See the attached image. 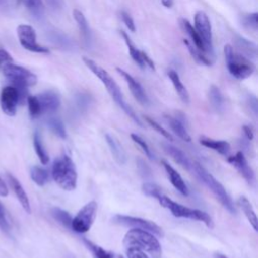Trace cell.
<instances>
[{"mask_svg": "<svg viewBox=\"0 0 258 258\" xmlns=\"http://www.w3.org/2000/svg\"><path fill=\"white\" fill-rule=\"evenodd\" d=\"M83 60L85 62V64L92 71V73L98 77L101 82L104 84V86L106 87L107 91L109 92V94L111 95L112 99L116 102V104L124 111V113L131 118L138 126L142 127V122L140 121V119L137 117V115L135 114V112L133 111V109L125 102L122 92L119 88V86L117 85V83L115 82V80L109 75V73L107 71H105L103 68H101L97 62H95L93 59L89 58V57H83Z\"/></svg>", "mask_w": 258, "mask_h": 258, "instance_id": "obj_1", "label": "cell"}, {"mask_svg": "<svg viewBox=\"0 0 258 258\" xmlns=\"http://www.w3.org/2000/svg\"><path fill=\"white\" fill-rule=\"evenodd\" d=\"M123 245L126 248H137L147 252L153 258L161 257V246L154 235L141 229L129 230L123 239Z\"/></svg>", "mask_w": 258, "mask_h": 258, "instance_id": "obj_2", "label": "cell"}, {"mask_svg": "<svg viewBox=\"0 0 258 258\" xmlns=\"http://www.w3.org/2000/svg\"><path fill=\"white\" fill-rule=\"evenodd\" d=\"M192 172L199 177V179L210 189V191L215 196V198L219 201V203L230 213L236 214V208L226 191L225 187L200 163H192Z\"/></svg>", "mask_w": 258, "mask_h": 258, "instance_id": "obj_3", "label": "cell"}, {"mask_svg": "<svg viewBox=\"0 0 258 258\" xmlns=\"http://www.w3.org/2000/svg\"><path fill=\"white\" fill-rule=\"evenodd\" d=\"M52 177L64 190H73L77 186L78 174L75 163L67 154L56 157L52 164Z\"/></svg>", "mask_w": 258, "mask_h": 258, "instance_id": "obj_4", "label": "cell"}, {"mask_svg": "<svg viewBox=\"0 0 258 258\" xmlns=\"http://www.w3.org/2000/svg\"><path fill=\"white\" fill-rule=\"evenodd\" d=\"M156 200H158L159 204L168 209L172 215L174 217L177 218H187V219H191V220H197V221H201L203 222L208 228H213L214 227V223L212 218L210 217V215H208L206 212L201 211V210H197V209H190L187 208L185 206H182L172 200H170L169 198H167L166 196H164L163 194L159 195Z\"/></svg>", "mask_w": 258, "mask_h": 258, "instance_id": "obj_5", "label": "cell"}, {"mask_svg": "<svg viewBox=\"0 0 258 258\" xmlns=\"http://www.w3.org/2000/svg\"><path fill=\"white\" fill-rule=\"evenodd\" d=\"M224 54L227 68L234 78L238 80H244L249 78L254 73V63L248 57L239 53H235L231 44H226L224 46Z\"/></svg>", "mask_w": 258, "mask_h": 258, "instance_id": "obj_6", "label": "cell"}, {"mask_svg": "<svg viewBox=\"0 0 258 258\" xmlns=\"http://www.w3.org/2000/svg\"><path fill=\"white\" fill-rule=\"evenodd\" d=\"M2 70L4 76L15 88H28L35 85L37 82V78L34 74L23 67L14 64L13 62L5 64L2 67Z\"/></svg>", "mask_w": 258, "mask_h": 258, "instance_id": "obj_7", "label": "cell"}, {"mask_svg": "<svg viewBox=\"0 0 258 258\" xmlns=\"http://www.w3.org/2000/svg\"><path fill=\"white\" fill-rule=\"evenodd\" d=\"M112 223L116 224V225L123 226V227H130L133 229L145 230V231H148V232L155 234L159 237H163V235H164L162 229L157 224H155L152 221L145 220L142 218L118 214L112 218Z\"/></svg>", "mask_w": 258, "mask_h": 258, "instance_id": "obj_8", "label": "cell"}, {"mask_svg": "<svg viewBox=\"0 0 258 258\" xmlns=\"http://www.w3.org/2000/svg\"><path fill=\"white\" fill-rule=\"evenodd\" d=\"M97 213V203L95 201H91L87 203L72 219L71 229H73L77 233H86L88 232L96 218Z\"/></svg>", "mask_w": 258, "mask_h": 258, "instance_id": "obj_9", "label": "cell"}, {"mask_svg": "<svg viewBox=\"0 0 258 258\" xmlns=\"http://www.w3.org/2000/svg\"><path fill=\"white\" fill-rule=\"evenodd\" d=\"M17 35H18L19 42L23 48H25L29 51L38 52V53L49 52L48 48L41 46L36 42V34H35V30L33 29L32 26H30L28 24L18 25Z\"/></svg>", "mask_w": 258, "mask_h": 258, "instance_id": "obj_10", "label": "cell"}, {"mask_svg": "<svg viewBox=\"0 0 258 258\" xmlns=\"http://www.w3.org/2000/svg\"><path fill=\"white\" fill-rule=\"evenodd\" d=\"M195 29L204 41L208 54H213L212 26L206 12L200 10L195 14Z\"/></svg>", "mask_w": 258, "mask_h": 258, "instance_id": "obj_11", "label": "cell"}, {"mask_svg": "<svg viewBox=\"0 0 258 258\" xmlns=\"http://www.w3.org/2000/svg\"><path fill=\"white\" fill-rule=\"evenodd\" d=\"M19 103L18 92L13 86H6L2 89L0 94V105L2 111L8 116L16 114V108Z\"/></svg>", "mask_w": 258, "mask_h": 258, "instance_id": "obj_12", "label": "cell"}, {"mask_svg": "<svg viewBox=\"0 0 258 258\" xmlns=\"http://www.w3.org/2000/svg\"><path fill=\"white\" fill-rule=\"evenodd\" d=\"M228 162L231 163L239 171V173L245 178V180L250 185H254L255 173H254L252 167L248 164V161H247L243 151H239L234 156H230L228 158Z\"/></svg>", "mask_w": 258, "mask_h": 258, "instance_id": "obj_13", "label": "cell"}, {"mask_svg": "<svg viewBox=\"0 0 258 258\" xmlns=\"http://www.w3.org/2000/svg\"><path fill=\"white\" fill-rule=\"evenodd\" d=\"M41 110V115L44 113L55 112L60 105V98L57 93L53 91H45L36 96Z\"/></svg>", "mask_w": 258, "mask_h": 258, "instance_id": "obj_14", "label": "cell"}, {"mask_svg": "<svg viewBox=\"0 0 258 258\" xmlns=\"http://www.w3.org/2000/svg\"><path fill=\"white\" fill-rule=\"evenodd\" d=\"M116 71L124 78V80L126 81L132 95L134 96V98L143 106H146L148 104V98L142 88V86L127 72H125L124 70H122L121 68H117Z\"/></svg>", "mask_w": 258, "mask_h": 258, "instance_id": "obj_15", "label": "cell"}, {"mask_svg": "<svg viewBox=\"0 0 258 258\" xmlns=\"http://www.w3.org/2000/svg\"><path fill=\"white\" fill-rule=\"evenodd\" d=\"M7 179L9 181V184L10 186L12 187L17 200L19 201L20 205L22 206L23 210L27 213V214H30L31 213V208H30V203H29V200H28V197L23 188V186L21 185V183L19 182V180L12 174L10 173H7Z\"/></svg>", "mask_w": 258, "mask_h": 258, "instance_id": "obj_16", "label": "cell"}, {"mask_svg": "<svg viewBox=\"0 0 258 258\" xmlns=\"http://www.w3.org/2000/svg\"><path fill=\"white\" fill-rule=\"evenodd\" d=\"M162 147L164 151L171 156V158L178 163L184 169L192 172V162L188 159V157L184 154L183 151L178 149L177 147L169 144V143H162Z\"/></svg>", "mask_w": 258, "mask_h": 258, "instance_id": "obj_17", "label": "cell"}, {"mask_svg": "<svg viewBox=\"0 0 258 258\" xmlns=\"http://www.w3.org/2000/svg\"><path fill=\"white\" fill-rule=\"evenodd\" d=\"M165 172L167 174V177L169 179V181L171 182V184L183 196H187L188 195V188L185 184V182L183 181L182 177L180 176V174L165 160L161 161Z\"/></svg>", "mask_w": 258, "mask_h": 258, "instance_id": "obj_18", "label": "cell"}, {"mask_svg": "<svg viewBox=\"0 0 258 258\" xmlns=\"http://www.w3.org/2000/svg\"><path fill=\"white\" fill-rule=\"evenodd\" d=\"M105 138L107 141V144L112 152V155L114 156L115 160L119 163V164H123L126 161V153L123 149V147L121 146V144L119 143V141L111 134L106 133L105 134Z\"/></svg>", "mask_w": 258, "mask_h": 258, "instance_id": "obj_19", "label": "cell"}, {"mask_svg": "<svg viewBox=\"0 0 258 258\" xmlns=\"http://www.w3.org/2000/svg\"><path fill=\"white\" fill-rule=\"evenodd\" d=\"M165 120H166L168 126L170 127V129L172 130V132L176 136H178L183 141L190 142L191 138H190L189 134L187 133V131L184 127V123L182 121H180L177 117H172V116H165Z\"/></svg>", "mask_w": 258, "mask_h": 258, "instance_id": "obj_20", "label": "cell"}, {"mask_svg": "<svg viewBox=\"0 0 258 258\" xmlns=\"http://www.w3.org/2000/svg\"><path fill=\"white\" fill-rule=\"evenodd\" d=\"M237 204L238 206L240 207V209L242 210V212L244 213V215L246 216L247 220L249 221V223L251 224V226L253 227V229L255 231L258 230V222H257V216L255 214V211L251 205V203L249 202V200L242 196L238 199L237 201Z\"/></svg>", "mask_w": 258, "mask_h": 258, "instance_id": "obj_21", "label": "cell"}, {"mask_svg": "<svg viewBox=\"0 0 258 258\" xmlns=\"http://www.w3.org/2000/svg\"><path fill=\"white\" fill-rule=\"evenodd\" d=\"M167 76H168L169 80L171 81V83H172L177 95L181 99V101L185 104H188L189 103V94H188L186 88L184 87V85L182 84V82L180 81L178 74L175 71L170 70L167 72Z\"/></svg>", "mask_w": 258, "mask_h": 258, "instance_id": "obj_22", "label": "cell"}, {"mask_svg": "<svg viewBox=\"0 0 258 258\" xmlns=\"http://www.w3.org/2000/svg\"><path fill=\"white\" fill-rule=\"evenodd\" d=\"M200 143L203 146L211 148L223 155H227L230 151V144L225 140H216L208 137H201Z\"/></svg>", "mask_w": 258, "mask_h": 258, "instance_id": "obj_23", "label": "cell"}, {"mask_svg": "<svg viewBox=\"0 0 258 258\" xmlns=\"http://www.w3.org/2000/svg\"><path fill=\"white\" fill-rule=\"evenodd\" d=\"M180 21H181V26L183 27V29L185 30V32L189 35L190 39L192 40V42H194V44H195V47H197L200 51H202V52L206 53L207 55H209V54L207 53V49H206V46H205V44H204V41H203V39L201 38L200 34H199V33L197 32V30L195 29V27L188 22V20H186V19H184V18H182Z\"/></svg>", "mask_w": 258, "mask_h": 258, "instance_id": "obj_24", "label": "cell"}, {"mask_svg": "<svg viewBox=\"0 0 258 258\" xmlns=\"http://www.w3.org/2000/svg\"><path fill=\"white\" fill-rule=\"evenodd\" d=\"M235 41H236L238 48L242 51V53H244L246 55V57L255 58L257 56V45L254 42H252L240 35H236Z\"/></svg>", "mask_w": 258, "mask_h": 258, "instance_id": "obj_25", "label": "cell"}, {"mask_svg": "<svg viewBox=\"0 0 258 258\" xmlns=\"http://www.w3.org/2000/svg\"><path fill=\"white\" fill-rule=\"evenodd\" d=\"M209 100L212 105V107L217 111V112H222L224 110V97L220 91V89L212 85L209 90Z\"/></svg>", "mask_w": 258, "mask_h": 258, "instance_id": "obj_26", "label": "cell"}, {"mask_svg": "<svg viewBox=\"0 0 258 258\" xmlns=\"http://www.w3.org/2000/svg\"><path fill=\"white\" fill-rule=\"evenodd\" d=\"M120 33H121L122 37H123L124 40H125V43H126V45H127V47H128V50H129V53H130L131 57L133 58V60H134L141 69H144V68H145V64H144V62H143V60H142V58H141V51H140L138 48H136V46H135V45L133 44V42L131 41L129 35H128L125 31L121 30Z\"/></svg>", "mask_w": 258, "mask_h": 258, "instance_id": "obj_27", "label": "cell"}, {"mask_svg": "<svg viewBox=\"0 0 258 258\" xmlns=\"http://www.w3.org/2000/svg\"><path fill=\"white\" fill-rule=\"evenodd\" d=\"M183 43L186 45V47H187L189 53L191 54L192 58H194L197 62H199V63H201V64H205V66H211V64L213 63V61L211 60V58L209 57V55H207L206 53L200 51L197 47H194V46L189 43V41H188L187 39H183Z\"/></svg>", "mask_w": 258, "mask_h": 258, "instance_id": "obj_28", "label": "cell"}, {"mask_svg": "<svg viewBox=\"0 0 258 258\" xmlns=\"http://www.w3.org/2000/svg\"><path fill=\"white\" fill-rule=\"evenodd\" d=\"M73 16H74L76 22L78 23V26H79V29H80L82 35L84 36V38L86 40H88L90 37V29H89V24H88V21H87L85 15L79 9H74Z\"/></svg>", "mask_w": 258, "mask_h": 258, "instance_id": "obj_29", "label": "cell"}, {"mask_svg": "<svg viewBox=\"0 0 258 258\" xmlns=\"http://www.w3.org/2000/svg\"><path fill=\"white\" fill-rule=\"evenodd\" d=\"M31 179L39 186L44 185L48 181V171L40 166H32L30 168Z\"/></svg>", "mask_w": 258, "mask_h": 258, "instance_id": "obj_30", "label": "cell"}, {"mask_svg": "<svg viewBox=\"0 0 258 258\" xmlns=\"http://www.w3.org/2000/svg\"><path fill=\"white\" fill-rule=\"evenodd\" d=\"M50 214L53 217V219L57 223H59L61 226L66 227V228H71V223H72L73 218L67 211H64L60 208L54 207L50 210Z\"/></svg>", "mask_w": 258, "mask_h": 258, "instance_id": "obj_31", "label": "cell"}, {"mask_svg": "<svg viewBox=\"0 0 258 258\" xmlns=\"http://www.w3.org/2000/svg\"><path fill=\"white\" fill-rule=\"evenodd\" d=\"M33 146H34V150H35L40 162L42 164H46L49 160V156L46 153V150L44 149L41 137L38 132H35L33 135Z\"/></svg>", "mask_w": 258, "mask_h": 258, "instance_id": "obj_32", "label": "cell"}, {"mask_svg": "<svg viewBox=\"0 0 258 258\" xmlns=\"http://www.w3.org/2000/svg\"><path fill=\"white\" fill-rule=\"evenodd\" d=\"M47 126L58 137H60V138H66L67 137V133H66L63 123L61 122V120L59 118L50 117L47 120Z\"/></svg>", "mask_w": 258, "mask_h": 258, "instance_id": "obj_33", "label": "cell"}, {"mask_svg": "<svg viewBox=\"0 0 258 258\" xmlns=\"http://www.w3.org/2000/svg\"><path fill=\"white\" fill-rule=\"evenodd\" d=\"M84 243L91 250V252L93 253L95 258H113V254L111 252L106 251L105 249H103L102 247L92 243L91 241L84 239Z\"/></svg>", "mask_w": 258, "mask_h": 258, "instance_id": "obj_34", "label": "cell"}, {"mask_svg": "<svg viewBox=\"0 0 258 258\" xmlns=\"http://www.w3.org/2000/svg\"><path fill=\"white\" fill-rule=\"evenodd\" d=\"M21 2L34 15H40L43 11L42 0H21Z\"/></svg>", "mask_w": 258, "mask_h": 258, "instance_id": "obj_35", "label": "cell"}, {"mask_svg": "<svg viewBox=\"0 0 258 258\" xmlns=\"http://www.w3.org/2000/svg\"><path fill=\"white\" fill-rule=\"evenodd\" d=\"M27 104H28V111L29 115L32 118H36L41 115V110H40V105L39 102L36 98V96H28L27 99Z\"/></svg>", "mask_w": 258, "mask_h": 258, "instance_id": "obj_36", "label": "cell"}, {"mask_svg": "<svg viewBox=\"0 0 258 258\" xmlns=\"http://www.w3.org/2000/svg\"><path fill=\"white\" fill-rule=\"evenodd\" d=\"M142 190L143 192L148 196V197H152V198H157L159 195L162 194V190L161 188L154 184V183H151V182H145L142 184Z\"/></svg>", "mask_w": 258, "mask_h": 258, "instance_id": "obj_37", "label": "cell"}, {"mask_svg": "<svg viewBox=\"0 0 258 258\" xmlns=\"http://www.w3.org/2000/svg\"><path fill=\"white\" fill-rule=\"evenodd\" d=\"M144 119H145V121L148 123V125H150L156 132H158L159 134H161V135H162L163 137H165L167 140H170V141L173 140L171 134L168 133V132H167L161 125H159L156 121H154L153 119H151V118H149V117H147V116H145Z\"/></svg>", "mask_w": 258, "mask_h": 258, "instance_id": "obj_38", "label": "cell"}, {"mask_svg": "<svg viewBox=\"0 0 258 258\" xmlns=\"http://www.w3.org/2000/svg\"><path fill=\"white\" fill-rule=\"evenodd\" d=\"M131 138H132V140H133L136 144H138V145L140 146V148L142 149V151L145 153V155H146L148 158H150V159L153 158V154H152V152H151L149 146L147 145V143H146L139 135L133 133V134H131Z\"/></svg>", "mask_w": 258, "mask_h": 258, "instance_id": "obj_39", "label": "cell"}, {"mask_svg": "<svg viewBox=\"0 0 258 258\" xmlns=\"http://www.w3.org/2000/svg\"><path fill=\"white\" fill-rule=\"evenodd\" d=\"M257 19H258V13L253 12V13H250L243 17V23L246 27L253 29V30H257V28H258V20Z\"/></svg>", "mask_w": 258, "mask_h": 258, "instance_id": "obj_40", "label": "cell"}, {"mask_svg": "<svg viewBox=\"0 0 258 258\" xmlns=\"http://www.w3.org/2000/svg\"><path fill=\"white\" fill-rule=\"evenodd\" d=\"M0 229L3 232L8 233L10 230V225L9 222L7 220V216H6V211L3 207V205L0 203Z\"/></svg>", "mask_w": 258, "mask_h": 258, "instance_id": "obj_41", "label": "cell"}, {"mask_svg": "<svg viewBox=\"0 0 258 258\" xmlns=\"http://www.w3.org/2000/svg\"><path fill=\"white\" fill-rule=\"evenodd\" d=\"M121 17H122V19H123V22H124L125 25L127 26V28H128L130 31L134 32V31L136 30V28H135L134 21H133L132 17L130 16V14L127 13L126 11H121Z\"/></svg>", "mask_w": 258, "mask_h": 258, "instance_id": "obj_42", "label": "cell"}, {"mask_svg": "<svg viewBox=\"0 0 258 258\" xmlns=\"http://www.w3.org/2000/svg\"><path fill=\"white\" fill-rule=\"evenodd\" d=\"M126 253L128 258H148V256L142 250L137 248H127Z\"/></svg>", "mask_w": 258, "mask_h": 258, "instance_id": "obj_43", "label": "cell"}, {"mask_svg": "<svg viewBox=\"0 0 258 258\" xmlns=\"http://www.w3.org/2000/svg\"><path fill=\"white\" fill-rule=\"evenodd\" d=\"M10 62H13L12 56L5 49H0V67H4Z\"/></svg>", "mask_w": 258, "mask_h": 258, "instance_id": "obj_44", "label": "cell"}, {"mask_svg": "<svg viewBox=\"0 0 258 258\" xmlns=\"http://www.w3.org/2000/svg\"><path fill=\"white\" fill-rule=\"evenodd\" d=\"M46 4L52 9V10H59L63 7V0H45Z\"/></svg>", "mask_w": 258, "mask_h": 258, "instance_id": "obj_45", "label": "cell"}, {"mask_svg": "<svg viewBox=\"0 0 258 258\" xmlns=\"http://www.w3.org/2000/svg\"><path fill=\"white\" fill-rule=\"evenodd\" d=\"M141 58L144 62V64L148 66L152 71H155V66H154V62L152 61V59L147 55V53H145L144 51H141Z\"/></svg>", "mask_w": 258, "mask_h": 258, "instance_id": "obj_46", "label": "cell"}, {"mask_svg": "<svg viewBox=\"0 0 258 258\" xmlns=\"http://www.w3.org/2000/svg\"><path fill=\"white\" fill-rule=\"evenodd\" d=\"M242 130H243V132H244V135H245V137L248 139V140H253V138H254V132H253V130H252V128L250 127V126H248V125H243L242 126Z\"/></svg>", "mask_w": 258, "mask_h": 258, "instance_id": "obj_47", "label": "cell"}, {"mask_svg": "<svg viewBox=\"0 0 258 258\" xmlns=\"http://www.w3.org/2000/svg\"><path fill=\"white\" fill-rule=\"evenodd\" d=\"M8 195V188L6 186V183L4 180L0 177V196L1 197H6Z\"/></svg>", "mask_w": 258, "mask_h": 258, "instance_id": "obj_48", "label": "cell"}, {"mask_svg": "<svg viewBox=\"0 0 258 258\" xmlns=\"http://www.w3.org/2000/svg\"><path fill=\"white\" fill-rule=\"evenodd\" d=\"M249 104H250V107L252 108V110L254 111V113L256 114L257 113V100H256V98L254 96L250 97Z\"/></svg>", "mask_w": 258, "mask_h": 258, "instance_id": "obj_49", "label": "cell"}, {"mask_svg": "<svg viewBox=\"0 0 258 258\" xmlns=\"http://www.w3.org/2000/svg\"><path fill=\"white\" fill-rule=\"evenodd\" d=\"M161 3L166 8H171L173 6V0H161Z\"/></svg>", "mask_w": 258, "mask_h": 258, "instance_id": "obj_50", "label": "cell"}, {"mask_svg": "<svg viewBox=\"0 0 258 258\" xmlns=\"http://www.w3.org/2000/svg\"><path fill=\"white\" fill-rule=\"evenodd\" d=\"M9 5V0H0V8H7Z\"/></svg>", "mask_w": 258, "mask_h": 258, "instance_id": "obj_51", "label": "cell"}, {"mask_svg": "<svg viewBox=\"0 0 258 258\" xmlns=\"http://www.w3.org/2000/svg\"><path fill=\"white\" fill-rule=\"evenodd\" d=\"M214 258H228V257H227V256H225V255H223V254L216 253V254L214 255Z\"/></svg>", "mask_w": 258, "mask_h": 258, "instance_id": "obj_52", "label": "cell"}, {"mask_svg": "<svg viewBox=\"0 0 258 258\" xmlns=\"http://www.w3.org/2000/svg\"><path fill=\"white\" fill-rule=\"evenodd\" d=\"M118 258H123V257H122V256H119V257H118Z\"/></svg>", "mask_w": 258, "mask_h": 258, "instance_id": "obj_53", "label": "cell"}, {"mask_svg": "<svg viewBox=\"0 0 258 258\" xmlns=\"http://www.w3.org/2000/svg\"><path fill=\"white\" fill-rule=\"evenodd\" d=\"M69 258H74V257H71V256H70V257H69Z\"/></svg>", "mask_w": 258, "mask_h": 258, "instance_id": "obj_54", "label": "cell"}]
</instances>
